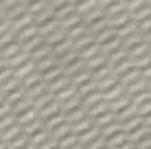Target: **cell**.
Returning <instances> with one entry per match:
<instances>
[{
  "instance_id": "1",
  "label": "cell",
  "mask_w": 151,
  "mask_h": 149,
  "mask_svg": "<svg viewBox=\"0 0 151 149\" xmlns=\"http://www.w3.org/2000/svg\"><path fill=\"white\" fill-rule=\"evenodd\" d=\"M114 119V114H105V116H101V119H99V125H103V123H110Z\"/></svg>"
}]
</instances>
